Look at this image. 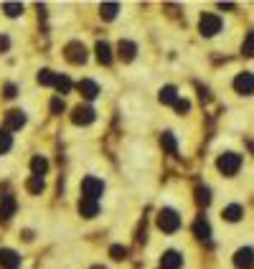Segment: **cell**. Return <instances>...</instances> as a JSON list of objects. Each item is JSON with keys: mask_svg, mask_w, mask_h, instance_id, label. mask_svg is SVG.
<instances>
[{"mask_svg": "<svg viewBox=\"0 0 254 269\" xmlns=\"http://www.w3.org/2000/svg\"><path fill=\"white\" fill-rule=\"evenodd\" d=\"M158 229L166 234H175L181 229V216H178L173 208H160L158 211Z\"/></svg>", "mask_w": 254, "mask_h": 269, "instance_id": "1", "label": "cell"}, {"mask_svg": "<svg viewBox=\"0 0 254 269\" xmlns=\"http://www.w3.org/2000/svg\"><path fill=\"white\" fill-rule=\"evenodd\" d=\"M221 28H224V21L216 16V13H203L201 21H198V31H201V36H206V38L221 33Z\"/></svg>", "mask_w": 254, "mask_h": 269, "instance_id": "2", "label": "cell"}, {"mask_svg": "<svg viewBox=\"0 0 254 269\" xmlns=\"http://www.w3.org/2000/svg\"><path fill=\"white\" fill-rule=\"evenodd\" d=\"M216 168L224 173V175H236L239 173V168H242V155H236V153H224V155H219V160H216Z\"/></svg>", "mask_w": 254, "mask_h": 269, "instance_id": "3", "label": "cell"}, {"mask_svg": "<svg viewBox=\"0 0 254 269\" xmlns=\"http://www.w3.org/2000/svg\"><path fill=\"white\" fill-rule=\"evenodd\" d=\"M82 193H84V198H92L97 201L102 193H104V183L99 181V178H92V175H86L84 181H82Z\"/></svg>", "mask_w": 254, "mask_h": 269, "instance_id": "4", "label": "cell"}, {"mask_svg": "<svg viewBox=\"0 0 254 269\" xmlns=\"http://www.w3.org/2000/svg\"><path fill=\"white\" fill-rule=\"evenodd\" d=\"M234 89H236L239 94H244V97H252V94H254V74L242 71V74L234 79Z\"/></svg>", "mask_w": 254, "mask_h": 269, "instance_id": "5", "label": "cell"}, {"mask_svg": "<svg viewBox=\"0 0 254 269\" xmlns=\"http://www.w3.org/2000/svg\"><path fill=\"white\" fill-rule=\"evenodd\" d=\"M234 267H236V269H252V267H254V249H249V246L236 249V254H234Z\"/></svg>", "mask_w": 254, "mask_h": 269, "instance_id": "6", "label": "cell"}, {"mask_svg": "<svg viewBox=\"0 0 254 269\" xmlns=\"http://www.w3.org/2000/svg\"><path fill=\"white\" fill-rule=\"evenodd\" d=\"M94 117H97V112L92 109V107H74V112H71V122L74 125H92L94 122Z\"/></svg>", "mask_w": 254, "mask_h": 269, "instance_id": "7", "label": "cell"}, {"mask_svg": "<svg viewBox=\"0 0 254 269\" xmlns=\"http://www.w3.org/2000/svg\"><path fill=\"white\" fill-rule=\"evenodd\" d=\"M64 54H66V58H69L71 64H84L86 61V49L82 46L79 41H71L69 46L64 49Z\"/></svg>", "mask_w": 254, "mask_h": 269, "instance_id": "8", "label": "cell"}, {"mask_svg": "<svg viewBox=\"0 0 254 269\" xmlns=\"http://www.w3.org/2000/svg\"><path fill=\"white\" fill-rule=\"evenodd\" d=\"M16 196L13 193H5V196H0V221H10V216L16 214Z\"/></svg>", "mask_w": 254, "mask_h": 269, "instance_id": "9", "label": "cell"}, {"mask_svg": "<svg viewBox=\"0 0 254 269\" xmlns=\"http://www.w3.org/2000/svg\"><path fill=\"white\" fill-rule=\"evenodd\" d=\"M26 125V114L21 112V109H10L8 114H5V130L8 132H16V130H21Z\"/></svg>", "mask_w": 254, "mask_h": 269, "instance_id": "10", "label": "cell"}, {"mask_svg": "<svg viewBox=\"0 0 254 269\" xmlns=\"http://www.w3.org/2000/svg\"><path fill=\"white\" fill-rule=\"evenodd\" d=\"M181 267H183V257L173 249L160 257V269H181Z\"/></svg>", "mask_w": 254, "mask_h": 269, "instance_id": "11", "label": "cell"}, {"mask_svg": "<svg viewBox=\"0 0 254 269\" xmlns=\"http://www.w3.org/2000/svg\"><path fill=\"white\" fill-rule=\"evenodd\" d=\"M193 236L201 239V242H211V226H208V221L203 216H198L193 221Z\"/></svg>", "mask_w": 254, "mask_h": 269, "instance_id": "12", "label": "cell"}, {"mask_svg": "<svg viewBox=\"0 0 254 269\" xmlns=\"http://www.w3.org/2000/svg\"><path fill=\"white\" fill-rule=\"evenodd\" d=\"M0 267L3 269H18L21 267V257L13 249H0Z\"/></svg>", "mask_w": 254, "mask_h": 269, "instance_id": "13", "label": "cell"}, {"mask_svg": "<svg viewBox=\"0 0 254 269\" xmlns=\"http://www.w3.org/2000/svg\"><path fill=\"white\" fill-rule=\"evenodd\" d=\"M117 54L122 61H132V58L138 56V46L132 41H119V46H117Z\"/></svg>", "mask_w": 254, "mask_h": 269, "instance_id": "14", "label": "cell"}, {"mask_svg": "<svg viewBox=\"0 0 254 269\" xmlns=\"http://www.w3.org/2000/svg\"><path fill=\"white\" fill-rule=\"evenodd\" d=\"M79 214H82L84 218H94V216L99 214V203L92 201V198H82V201H79Z\"/></svg>", "mask_w": 254, "mask_h": 269, "instance_id": "15", "label": "cell"}, {"mask_svg": "<svg viewBox=\"0 0 254 269\" xmlns=\"http://www.w3.org/2000/svg\"><path fill=\"white\" fill-rule=\"evenodd\" d=\"M94 51H97L99 64H104V66H110V64H112V49H110V43H107V41H97Z\"/></svg>", "mask_w": 254, "mask_h": 269, "instance_id": "16", "label": "cell"}, {"mask_svg": "<svg viewBox=\"0 0 254 269\" xmlns=\"http://www.w3.org/2000/svg\"><path fill=\"white\" fill-rule=\"evenodd\" d=\"M77 89L82 92V97H84V99H94V97L99 94V86H97L92 79H82V81L77 84Z\"/></svg>", "mask_w": 254, "mask_h": 269, "instance_id": "17", "label": "cell"}, {"mask_svg": "<svg viewBox=\"0 0 254 269\" xmlns=\"http://www.w3.org/2000/svg\"><path fill=\"white\" fill-rule=\"evenodd\" d=\"M158 99H160L163 104H175V102L181 99V97H178V89L168 84V86H163V89H160V94H158Z\"/></svg>", "mask_w": 254, "mask_h": 269, "instance_id": "18", "label": "cell"}, {"mask_svg": "<svg viewBox=\"0 0 254 269\" xmlns=\"http://www.w3.org/2000/svg\"><path fill=\"white\" fill-rule=\"evenodd\" d=\"M160 145H163V150H166L168 155H178V145H175V137L170 132H163L160 134Z\"/></svg>", "mask_w": 254, "mask_h": 269, "instance_id": "19", "label": "cell"}, {"mask_svg": "<svg viewBox=\"0 0 254 269\" xmlns=\"http://www.w3.org/2000/svg\"><path fill=\"white\" fill-rule=\"evenodd\" d=\"M56 81H58V74H54L51 69H41L38 71V84L41 86H56Z\"/></svg>", "mask_w": 254, "mask_h": 269, "instance_id": "20", "label": "cell"}, {"mask_svg": "<svg viewBox=\"0 0 254 269\" xmlns=\"http://www.w3.org/2000/svg\"><path fill=\"white\" fill-rule=\"evenodd\" d=\"M31 170H33V175H46V170H49V160L43 158V155H36L33 160H31Z\"/></svg>", "mask_w": 254, "mask_h": 269, "instance_id": "21", "label": "cell"}, {"mask_svg": "<svg viewBox=\"0 0 254 269\" xmlns=\"http://www.w3.org/2000/svg\"><path fill=\"white\" fill-rule=\"evenodd\" d=\"M221 216L226 218V221H239V218L244 216V211H242V206H236V203H234V206H226V208H224Z\"/></svg>", "mask_w": 254, "mask_h": 269, "instance_id": "22", "label": "cell"}, {"mask_svg": "<svg viewBox=\"0 0 254 269\" xmlns=\"http://www.w3.org/2000/svg\"><path fill=\"white\" fill-rule=\"evenodd\" d=\"M117 10H119L117 3H102V5H99V16H102L104 21H112V18L117 16Z\"/></svg>", "mask_w": 254, "mask_h": 269, "instance_id": "23", "label": "cell"}, {"mask_svg": "<svg viewBox=\"0 0 254 269\" xmlns=\"http://www.w3.org/2000/svg\"><path fill=\"white\" fill-rule=\"evenodd\" d=\"M28 190L33 193V196H38V193H43V188H46V181H43L41 175H31V181H28V186H26Z\"/></svg>", "mask_w": 254, "mask_h": 269, "instance_id": "24", "label": "cell"}, {"mask_svg": "<svg viewBox=\"0 0 254 269\" xmlns=\"http://www.w3.org/2000/svg\"><path fill=\"white\" fill-rule=\"evenodd\" d=\"M196 203L203 206V208L211 203V190H208L206 186H198V188H196Z\"/></svg>", "mask_w": 254, "mask_h": 269, "instance_id": "25", "label": "cell"}, {"mask_svg": "<svg viewBox=\"0 0 254 269\" xmlns=\"http://www.w3.org/2000/svg\"><path fill=\"white\" fill-rule=\"evenodd\" d=\"M13 147V137H10V132L8 130H0V155L8 153Z\"/></svg>", "mask_w": 254, "mask_h": 269, "instance_id": "26", "label": "cell"}, {"mask_svg": "<svg viewBox=\"0 0 254 269\" xmlns=\"http://www.w3.org/2000/svg\"><path fill=\"white\" fill-rule=\"evenodd\" d=\"M3 10H5V16L18 18L21 13H23V5H21V3H3Z\"/></svg>", "mask_w": 254, "mask_h": 269, "instance_id": "27", "label": "cell"}, {"mask_svg": "<svg viewBox=\"0 0 254 269\" xmlns=\"http://www.w3.org/2000/svg\"><path fill=\"white\" fill-rule=\"evenodd\" d=\"M242 54H244V56H254V31L247 33V38H244V43H242Z\"/></svg>", "mask_w": 254, "mask_h": 269, "instance_id": "28", "label": "cell"}, {"mask_svg": "<svg viewBox=\"0 0 254 269\" xmlns=\"http://www.w3.org/2000/svg\"><path fill=\"white\" fill-rule=\"evenodd\" d=\"M110 257L117 259V262H122V259H127V249L119 246V244H112V246H110Z\"/></svg>", "mask_w": 254, "mask_h": 269, "instance_id": "29", "label": "cell"}, {"mask_svg": "<svg viewBox=\"0 0 254 269\" xmlns=\"http://www.w3.org/2000/svg\"><path fill=\"white\" fill-rule=\"evenodd\" d=\"M56 89L61 94H69V89H71V81L66 79V77H61V74H58V81H56Z\"/></svg>", "mask_w": 254, "mask_h": 269, "instance_id": "30", "label": "cell"}, {"mask_svg": "<svg viewBox=\"0 0 254 269\" xmlns=\"http://www.w3.org/2000/svg\"><path fill=\"white\" fill-rule=\"evenodd\" d=\"M64 107H66V104H64L61 97H54V99H51V112H54V114H61Z\"/></svg>", "mask_w": 254, "mask_h": 269, "instance_id": "31", "label": "cell"}, {"mask_svg": "<svg viewBox=\"0 0 254 269\" xmlns=\"http://www.w3.org/2000/svg\"><path fill=\"white\" fill-rule=\"evenodd\" d=\"M173 107H175V112H178V114H186V112L191 109V102H188V99H178V102L173 104Z\"/></svg>", "mask_w": 254, "mask_h": 269, "instance_id": "32", "label": "cell"}, {"mask_svg": "<svg viewBox=\"0 0 254 269\" xmlns=\"http://www.w3.org/2000/svg\"><path fill=\"white\" fill-rule=\"evenodd\" d=\"M16 92H18V89L13 86V84H5V99H13V97H16Z\"/></svg>", "mask_w": 254, "mask_h": 269, "instance_id": "33", "label": "cell"}, {"mask_svg": "<svg viewBox=\"0 0 254 269\" xmlns=\"http://www.w3.org/2000/svg\"><path fill=\"white\" fill-rule=\"evenodd\" d=\"M8 46H10V41L5 36H0V51H8Z\"/></svg>", "mask_w": 254, "mask_h": 269, "instance_id": "34", "label": "cell"}, {"mask_svg": "<svg viewBox=\"0 0 254 269\" xmlns=\"http://www.w3.org/2000/svg\"><path fill=\"white\" fill-rule=\"evenodd\" d=\"M92 269H104V267H92Z\"/></svg>", "mask_w": 254, "mask_h": 269, "instance_id": "35", "label": "cell"}]
</instances>
